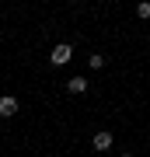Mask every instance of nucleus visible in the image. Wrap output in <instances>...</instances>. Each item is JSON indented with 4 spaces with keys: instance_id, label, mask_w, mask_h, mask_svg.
Listing matches in <instances>:
<instances>
[{
    "instance_id": "nucleus-4",
    "label": "nucleus",
    "mask_w": 150,
    "mask_h": 157,
    "mask_svg": "<svg viewBox=\"0 0 150 157\" xmlns=\"http://www.w3.org/2000/svg\"><path fill=\"white\" fill-rule=\"evenodd\" d=\"M67 91H70V94H84V91H87V77H70L67 80Z\"/></svg>"
},
{
    "instance_id": "nucleus-6",
    "label": "nucleus",
    "mask_w": 150,
    "mask_h": 157,
    "mask_svg": "<svg viewBox=\"0 0 150 157\" xmlns=\"http://www.w3.org/2000/svg\"><path fill=\"white\" fill-rule=\"evenodd\" d=\"M136 17H143V21L150 17V0H143V4H136Z\"/></svg>"
},
{
    "instance_id": "nucleus-3",
    "label": "nucleus",
    "mask_w": 150,
    "mask_h": 157,
    "mask_svg": "<svg viewBox=\"0 0 150 157\" xmlns=\"http://www.w3.org/2000/svg\"><path fill=\"white\" fill-rule=\"evenodd\" d=\"M91 143H94V150H98V154H105L108 147L115 143V136H112L108 129H98V133H94V140H91Z\"/></svg>"
},
{
    "instance_id": "nucleus-1",
    "label": "nucleus",
    "mask_w": 150,
    "mask_h": 157,
    "mask_svg": "<svg viewBox=\"0 0 150 157\" xmlns=\"http://www.w3.org/2000/svg\"><path fill=\"white\" fill-rule=\"evenodd\" d=\"M70 59H73V45H70V42L52 45V52H49V63H52V67H67Z\"/></svg>"
},
{
    "instance_id": "nucleus-5",
    "label": "nucleus",
    "mask_w": 150,
    "mask_h": 157,
    "mask_svg": "<svg viewBox=\"0 0 150 157\" xmlns=\"http://www.w3.org/2000/svg\"><path fill=\"white\" fill-rule=\"evenodd\" d=\"M87 67H91V70H101V67H105V56H98V52L87 56Z\"/></svg>"
},
{
    "instance_id": "nucleus-2",
    "label": "nucleus",
    "mask_w": 150,
    "mask_h": 157,
    "mask_svg": "<svg viewBox=\"0 0 150 157\" xmlns=\"http://www.w3.org/2000/svg\"><path fill=\"white\" fill-rule=\"evenodd\" d=\"M17 98L14 94H0V119H11V115H17Z\"/></svg>"
},
{
    "instance_id": "nucleus-7",
    "label": "nucleus",
    "mask_w": 150,
    "mask_h": 157,
    "mask_svg": "<svg viewBox=\"0 0 150 157\" xmlns=\"http://www.w3.org/2000/svg\"><path fill=\"white\" fill-rule=\"evenodd\" d=\"M119 157H133V154H119Z\"/></svg>"
}]
</instances>
